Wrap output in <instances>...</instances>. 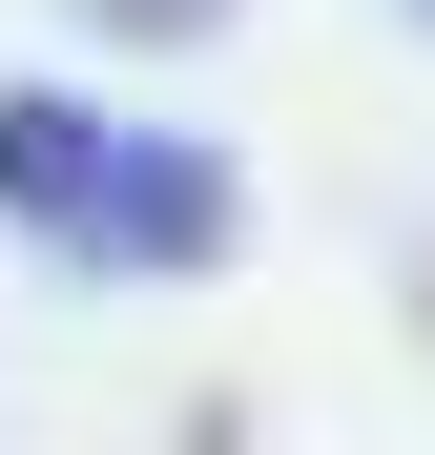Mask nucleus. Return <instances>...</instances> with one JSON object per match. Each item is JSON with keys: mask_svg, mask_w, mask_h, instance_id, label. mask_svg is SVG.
<instances>
[{"mask_svg": "<svg viewBox=\"0 0 435 455\" xmlns=\"http://www.w3.org/2000/svg\"><path fill=\"white\" fill-rule=\"evenodd\" d=\"M0 207L62 228V249H104V269H229V228H249L207 145H125L62 84H0Z\"/></svg>", "mask_w": 435, "mask_h": 455, "instance_id": "1", "label": "nucleus"}, {"mask_svg": "<svg viewBox=\"0 0 435 455\" xmlns=\"http://www.w3.org/2000/svg\"><path fill=\"white\" fill-rule=\"evenodd\" d=\"M84 21H104V42H207L229 0H84Z\"/></svg>", "mask_w": 435, "mask_h": 455, "instance_id": "2", "label": "nucleus"}]
</instances>
